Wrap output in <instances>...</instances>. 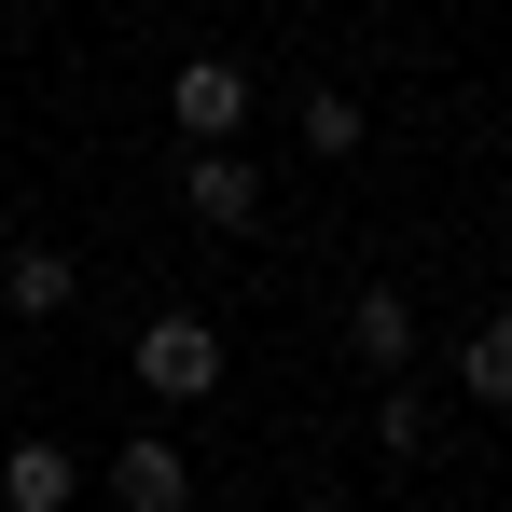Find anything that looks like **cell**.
Instances as JSON below:
<instances>
[{
    "label": "cell",
    "instance_id": "3957f363",
    "mask_svg": "<svg viewBox=\"0 0 512 512\" xmlns=\"http://www.w3.org/2000/svg\"><path fill=\"white\" fill-rule=\"evenodd\" d=\"M346 360H360V374H416V291L360 277V291H346Z\"/></svg>",
    "mask_w": 512,
    "mask_h": 512
},
{
    "label": "cell",
    "instance_id": "8992f818",
    "mask_svg": "<svg viewBox=\"0 0 512 512\" xmlns=\"http://www.w3.org/2000/svg\"><path fill=\"white\" fill-rule=\"evenodd\" d=\"M111 499H125V512H180V499H194V457H180L167 429H139V443L111 457Z\"/></svg>",
    "mask_w": 512,
    "mask_h": 512
},
{
    "label": "cell",
    "instance_id": "9c48e42d",
    "mask_svg": "<svg viewBox=\"0 0 512 512\" xmlns=\"http://www.w3.org/2000/svg\"><path fill=\"white\" fill-rule=\"evenodd\" d=\"M374 388H388V402H374V443H388V457H429V402L402 374H374Z\"/></svg>",
    "mask_w": 512,
    "mask_h": 512
},
{
    "label": "cell",
    "instance_id": "ba28073f",
    "mask_svg": "<svg viewBox=\"0 0 512 512\" xmlns=\"http://www.w3.org/2000/svg\"><path fill=\"white\" fill-rule=\"evenodd\" d=\"M457 388H471V402H512V305L457 333Z\"/></svg>",
    "mask_w": 512,
    "mask_h": 512
},
{
    "label": "cell",
    "instance_id": "7a4b0ae2",
    "mask_svg": "<svg viewBox=\"0 0 512 512\" xmlns=\"http://www.w3.org/2000/svg\"><path fill=\"white\" fill-rule=\"evenodd\" d=\"M180 208H194L208 236H250V222H263V180H250V153H236V139H194V167H180Z\"/></svg>",
    "mask_w": 512,
    "mask_h": 512
},
{
    "label": "cell",
    "instance_id": "5b68a950",
    "mask_svg": "<svg viewBox=\"0 0 512 512\" xmlns=\"http://www.w3.org/2000/svg\"><path fill=\"white\" fill-rule=\"evenodd\" d=\"M0 305H14V319H70V305H84V263L56 250V236H14V263H0Z\"/></svg>",
    "mask_w": 512,
    "mask_h": 512
},
{
    "label": "cell",
    "instance_id": "52a82bcc",
    "mask_svg": "<svg viewBox=\"0 0 512 512\" xmlns=\"http://www.w3.org/2000/svg\"><path fill=\"white\" fill-rule=\"evenodd\" d=\"M0 499L14 512H70L84 499V457H70V443H14V457H0Z\"/></svg>",
    "mask_w": 512,
    "mask_h": 512
},
{
    "label": "cell",
    "instance_id": "6da1fadb",
    "mask_svg": "<svg viewBox=\"0 0 512 512\" xmlns=\"http://www.w3.org/2000/svg\"><path fill=\"white\" fill-rule=\"evenodd\" d=\"M139 388H153V402H208V388H222V319H208V305L139 319Z\"/></svg>",
    "mask_w": 512,
    "mask_h": 512
},
{
    "label": "cell",
    "instance_id": "30bf717a",
    "mask_svg": "<svg viewBox=\"0 0 512 512\" xmlns=\"http://www.w3.org/2000/svg\"><path fill=\"white\" fill-rule=\"evenodd\" d=\"M305 153H360V97H346V84L305 97Z\"/></svg>",
    "mask_w": 512,
    "mask_h": 512
},
{
    "label": "cell",
    "instance_id": "277c9868",
    "mask_svg": "<svg viewBox=\"0 0 512 512\" xmlns=\"http://www.w3.org/2000/svg\"><path fill=\"white\" fill-rule=\"evenodd\" d=\"M167 111H180V139H236L250 125V56H180Z\"/></svg>",
    "mask_w": 512,
    "mask_h": 512
}]
</instances>
